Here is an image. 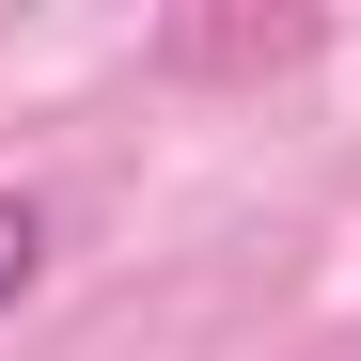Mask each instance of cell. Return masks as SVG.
Listing matches in <instances>:
<instances>
[{
    "label": "cell",
    "instance_id": "obj_1",
    "mask_svg": "<svg viewBox=\"0 0 361 361\" xmlns=\"http://www.w3.org/2000/svg\"><path fill=\"white\" fill-rule=\"evenodd\" d=\"M47 252H63V220H47L32 189H0V314H16V298L47 283Z\"/></svg>",
    "mask_w": 361,
    "mask_h": 361
},
{
    "label": "cell",
    "instance_id": "obj_2",
    "mask_svg": "<svg viewBox=\"0 0 361 361\" xmlns=\"http://www.w3.org/2000/svg\"><path fill=\"white\" fill-rule=\"evenodd\" d=\"M314 16H267V32H173V63H298Z\"/></svg>",
    "mask_w": 361,
    "mask_h": 361
}]
</instances>
